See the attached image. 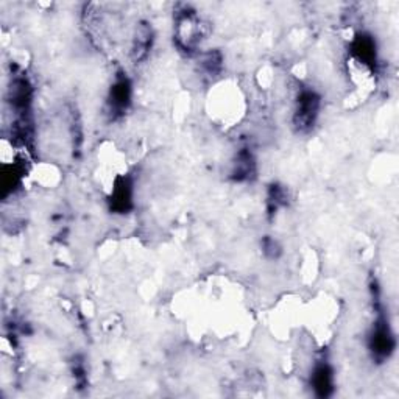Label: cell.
<instances>
[{
    "instance_id": "6da1fadb",
    "label": "cell",
    "mask_w": 399,
    "mask_h": 399,
    "mask_svg": "<svg viewBox=\"0 0 399 399\" xmlns=\"http://www.w3.org/2000/svg\"><path fill=\"white\" fill-rule=\"evenodd\" d=\"M320 97L317 93H313L311 89H303L298 95L297 104H295V113H293V123L299 131L311 130L315 121L320 114Z\"/></svg>"
},
{
    "instance_id": "7a4b0ae2",
    "label": "cell",
    "mask_w": 399,
    "mask_h": 399,
    "mask_svg": "<svg viewBox=\"0 0 399 399\" xmlns=\"http://www.w3.org/2000/svg\"><path fill=\"white\" fill-rule=\"evenodd\" d=\"M131 99V89L130 83L125 76H119L116 83L113 85V89L109 93V114L111 117H119L122 113H125V109L128 108V103Z\"/></svg>"
},
{
    "instance_id": "3957f363",
    "label": "cell",
    "mask_w": 399,
    "mask_h": 399,
    "mask_svg": "<svg viewBox=\"0 0 399 399\" xmlns=\"http://www.w3.org/2000/svg\"><path fill=\"white\" fill-rule=\"evenodd\" d=\"M334 377L332 370L326 363H321L317 368L313 370L312 374V387L320 396H327L332 391L334 387Z\"/></svg>"
},
{
    "instance_id": "277c9868",
    "label": "cell",
    "mask_w": 399,
    "mask_h": 399,
    "mask_svg": "<svg viewBox=\"0 0 399 399\" xmlns=\"http://www.w3.org/2000/svg\"><path fill=\"white\" fill-rule=\"evenodd\" d=\"M151 43H153V33L149 25H142L137 29V34L135 38V44H133V50L131 55L135 61H142L144 58H147L149 55L150 48H151Z\"/></svg>"
}]
</instances>
